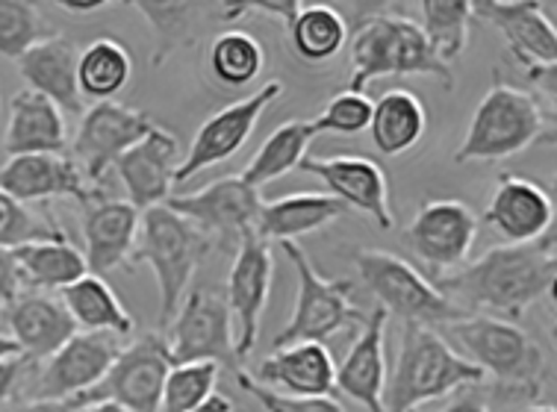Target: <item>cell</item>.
<instances>
[{
    "label": "cell",
    "instance_id": "10",
    "mask_svg": "<svg viewBox=\"0 0 557 412\" xmlns=\"http://www.w3.org/2000/svg\"><path fill=\"white\" fill-rule=\"evenodd\" d=\"M165 345L172 365L186 362H215L219 369L243 372V360L236 353V330L231 307L222 295L213 292L210 286L186 292L177 312H174Z\"/></svg>",
    "mask_w": 557,
    "mask_h": 412
},
{
    "label": "cell",
    "instance_id": "18",
    "mask_svg": "<svg viewBox=\"0 0 557 412\" xmlns=\"http://www.w3.org/2000/svg\"><path fill=\"white\" fill-rule=\"evenodd\" d=\"M301 172L313 174L327 186V195L343 201L348 210L369 215L381 230H393V210H389V183L384 168L369 157H310L298 165Z\"/></svg>",
    "mask_w": 557,
    "mask_h": 412
},
{
    "label": "cell",
    "instance_id": "32",
    "mask_svg": "<svg viewBox=\"0 0 557 412\" xmlns=\"http://www.w3.org/2000/svg\"><path fill=\"white\" fill-rule=\"evenodd\" d=\"M313 139V121H286L260 145V151L253 153L251 162L245 165V172L239 177L251 189L260 191L269 183L281 180L289 172H295L305 162Z\"/></svg>",
    "mask_w": 557,
    "mask_h": 412
},
{
    "label": "cell",
    "instance_id": "12",
    "mask_svg": "<svg viewBox=\"0 0 557 412\" xmlns=\"http://www.w3.org/2000/svg\"><path fill=\"white\" fill-rule=\"evenodd\" d=\"M165 207L195 224L207 239H219L224 248L236 251L248 236H257L263 198L243 177H222L198 191L169 198Z\"/></svg>",
    "mask_w": 557,
    "mask_h": 412
},
{
    "label": "cell",
    "instance_id": "9",
    "mask_svg": "<svg viewBox=\"0 0 557 412\" xmlns=\"http://www.w3.org/2000/svg\"><path fill=\"white\" fill-rule=\"evenodd\" d=\"M172 372V357L162 333H145L136 342L122 348L89 392L72 398L74 410H86L95 403H115L124 412H162V386Z\"/></svg>",
    "mask_w": 557,
    "mask_h": 412
},
{
    "label": "cell",
    "instance_id": "38",
    "mask_svg": "<svg viewBox=\"0 0 557 412\" xmlns=\"http://www.w3.org/2000/svg\"><path fill=\"white\" fill-rule=\"evenodd\" d=\"M219 365L215 362H186L172 365V372L162 386V412H193L207 398L215 395L219 383Z\"/></svg>",
    "mask_w": 557,
    "mask_h": 412
},
{
    "label": "cell",
    "instance_id": "35",
    "mask_svg": "<svg viewBox=\"0 0 557 412\" xmlns=\"http://www.w3.org/2000/svg\"><path fill=\"white\" fill-rule=\"evenodd\" d=\"M207 62H210V74H213L219 86L243 89V86H251L263 74L265 51L251 33L227 30L219 33L213 39Z\"/></svg>",
    "mask_w": 557,
    "mask_h": 412
},
{
    "label": "cell",
    "instance_id": "46",
    "mask_svg": "<svg viewBox=\"0 0 557 412\" xmlns=\"http://www.w3.org/2000/svg\"><path fill=\"white\" fill-rule=\"evenodd\" d=\"M440 412H490V407L481 395H460L457 401H451Z\"/></svg>",
    "mask_w": 557,
    "mask_h": 412
},
{
    "label": "cell",
    "instance_id": "37",
    "mask_svg": "<svg viewBox=\"0 0 557 412\" xmlns=\"http://www.w3.org/2000/svg\"><path fill=\"white\" fill-rule=\"evenodd\" d=\"M57 239H65V230L60 224L48 222L45 215L33 212L27 203L15 201L12 195L0 189V251H18L24 245Z\"/></svg>",
    "mask_w": 557,
    "mask_h": 412
},
{
    "label": "cell",
    "instance_id": "34",
    "mask_svg": "<svg viewBox=\"0 0 557 412\" xmlns=\"http://www.w3.org/2000/svg\"><path fill=\"white\" fill-rule=\"evenodd\" d=\"M286 36L298 60L322 65L343 53L348 45V24L331 3H301Z\"/></svg>",
    "mask_w": 557,
    "mask_h": 412
},
{
    "label": "cell",
    "instance_id": "24",
    "mask_svg": "<svg viewBox=\"0 0 557 412\" xmlns=\"http://www.w3.org/2000/svg\"><path fill=\"white\" fill-rule=\"evenodd\" d=\"M251 380L284 398H331L336 389V362L324 345L295 342L274 348L272 357L257 365Z\"/></svg>",
    "mask_w": 557,
    "mask_h": 412
},
{
    "label": "cell",
    "instance_id": "44",
    "mask_svg": "<svg viewBox=\"0 0 557 412\" xmlns=\"http://www.w3.org/2000/svg\"><path fill=\"white\" fill-rule=\"evenodd\" d=\"M30 365L21 360V357H12V360H0V407L10 401L15 389H18L21 377Z\"/></svg>",
    "mask_w": 557,
    "mask_h": 412
},
{
    "label": "cell",
    "instance_id": "45",
    "mask_svg": "<svg viewBox=\"0 0 557 412\" xmlns=\"http://www.w3.org/2000/svg\"><path fill=\"white\" fill-rule=\"evenodd\" d=\"M12 412H81V410H74L69 401H41V398H30V401H24Z\"/></svg>",
    "mask_w": 557,
    "mask_h": 412
},
{
    "label": "cell",
    "instance_id": "1",
    "mask_svg": "<svg viewBox=\"0 0 557 412\" xmlns=\"http://www.w3.org/2000/svg\"><path fill=\"white\" fill-rule=\"evenodd\" d=\"M555 230L528 245H496L475 262L434 283L460 310H484L493 319H519L555 289Z\"/></svg>",
    "mask_w": 557,
    "mask_h": 412
},
{
    "label": "cell",
    "instance_id": "11",
    "mask_svg": "<svg viewBox=\"0 0 557 412\" xmlns=\"http://www.w3.org/2000/svg\"><path fill=\"white\" fill-rule=\"evenodd\" d=\"M543 7L546 3L537 0H478L472 3V15L490 21L502 33L528 80L540 86L543 95L555 98L557 30Z\"/></svg>",
    "mask_w": 557,
    "mask_h": 412
},
{
    "label": "cell",
    "instance_id": "3",
    "mask_svg": "<svg viewBox=\"0 0 557 412\" xmlns=\"http://www.w3.org/2000/svg\"><path fill=\"white\" fill-rule=\"evenodd\" d=\"M351 80L348 91H366L377 77H436L446 89L455 86L451 65L436 60L425 33L407 15L377 12L357 24L351 45Z\"/></svg>",
    "mask_w": 557,
    "mask_h": 412
},
{
    "label": "cell",
    "instance_id": "5",
    "mask_svg": "<svg viewBox=\"0 0 557 412\" xmlns=\"http://www.w3.org/2000/svg\"><path fill=\"white\" fill-rule=\"evenodd\" d=\"M210 245L213 241L207 239L195 224L169 210L165 203L143 212L133 260L148 262L153 277H157L162 327L172 324L174 312L189 292V283H193L198 265L210 253Z\"/></svg>",
    "mask_w": 557,
    "mask_h": 412
},
{
    "label": "cell",
    "instance_id": "39",
    "mask_svg": "<svg viewBox=\"0 0 557 412\" xmlns=\"http://www.w3.org/2000/svg\"><path fill=\"white\" fill-rule=\"evenodd\" d=\"M136 12H143L145 21L153 27V65H162L183 41L186 27L198 18V3H160V0H136Z\"/></svg>",
    "mask_w": 557,
    "mask_h": 412
},
{
    "label": "cell",
    "instance_id": "43",
    "mask_svg": "<svg viewBox=\"0 0 557 412\" xmlns=\"http://www.w3.org/2000/svg\"><path fill=\"white\" fill-rule=\"evenodd\" d=\"M21 292H24V280H21L15 253L0 251V312H7V307H10Z\"/></svg>",
    "mask_w": 557,
    "mask_h": 412
},
{
    "label": "cell",
    "instance_id": "23",
    "mask_svg": "<svg viewBox=\"0 0 557 412\" xmlns=\"http://www.w3.org/2000/svg\"><path fill=\"white\" fill-rule=\"evenodd\" d=\"M10 339L18 345L21 360L41 365L77 333V324L60 298L48 292H21L3 312Z\"/></svg>",
    "mask_w": 557,
    "mask_h": 412
},
{
    "label": "cell",
    "instance_id": "4",
    "mask_svg": "<svg viewBox=\"0 0 557 412\" xmlns=\"http://www.w3.org/2000/svg\"><path fill=\"white\" fill-rule=\"evenodd\" d=\"M548 121L540 101L525 89L496 80L472 112L467 136L455 151V162H496L528 151L546 139Z\"/></svg>",
    "mask_w": 557,
    "mask_h": 412
},
{
    "label": "cell",
    "instance_id": "6",
    "mask_svg": "<svg viewBox=\"0 0 557 412\" xmlns=\"http://www.w3.org/2000/svg\"><path fill=\"white\" fill-rule=\"evenodd\" d=\"M448 333L460 345V357H467L481 374L496 377L505 389L522 395H537L540 380L546 374V357L537 342L522 327L505 319L467 312L463 319L446 324Z\"/></svg>",
    "mask_w": 557,
    "mask_h": 412
},
{
    "label": "cell",
    "instance_id": "20",
    "mask_svg": "<svg viewBox=\"0 0 557 412\" xmlns=\"http://www.w3.org/2000/svg\"><path fill=\"white\" fill-rule=\"evenodd\" d=\"M181 141L162 127H153L139 145L115 160V174L127 191V203L139 212L162 207L172 198L174 174L181 168Z\"/></svg>",
    "mask_w": 557,
    "mask_h": 412
},
{
    "label": "cell",
    "instance_id": "21",
    "mask_svg": "<svg viewBox=\"0 0 557 412\" xmlns=\"http://www.w3.org/2000/svg\"><path fill=\"white\" fill-rule=\"evenodd\" d=\"M0 189L21 203L53 201V198L89 203L91 198H98V189H91L69 153L10 157L0 165Z\"/></svg>",
    "mask_w": 557,
    "mask_h": 412
},
{
    "label": "cell",
    "instance_id": "48",
    "mask_svg": "<svg viewBox=\"0 0 557 412\" xmlns=\"http://www.w3.org/2000/svg\"><path fill=\"white\" fill-rule=\"evenodd\" d=\"M193 412H234V401H231L227 395H213V398H207L201 407H195Z\"/></svg>",
    "mask_w": 557,
    "mask_h": 412
},
{
    "label": "cell",
    "instance_id": "28",
    "mask_svg": "<svg viewBox=\"0 0 557 412\" xmlns=\"http://www.w3.org/2000/svg\"><path fill=\"white\" fill-rule=\"evenodd\" d=\"M348 215V207L334 195L295 191L277 201H263L257 219V236L263 241H295L298 236L315 233Z\"/></svg>",
    "mask_w": 557,
    "mask_h": 412
},
{
    "label": "cell",
    "instance_id": "36",
    "mask_svg": "<svg viewBox=\"0 0 557 412\" xmlns=\"http://www.w3.org/2000/svg\"><path fill=\"white\" fill-rule=\"evenodd\" d=\"M422 33H425L436 60L451 65L469 45V24H472V0H422Z\"/></svg>",
    "mask_w": 557,
    "mask_h": 412
},
{
    "label": "cell",
    "instance_id": "16",
    "mask_svg": "<svg viewBox=\"0 0 557 412\" xmlns=\"http://www.w3.org/2000/svg\"><path fill=\"white\" fill-rule=\"evenodd\" d=\"M119 353H122L119 336L77 330L51 360H45L39 377H36L33 398L72 401L77 395L89 392L91 386L101 383L103 374L110 372Z\"/></svg>",
    "mask_w": 557,
    "mask_h": 412
},
{
    "label": "cell",
    "instance_id": "33",
    "mask_svg": "<svg viewBox=\"0 0 557 412\" xmlns=\"http://www.w3.org/2000/svg\"><path fill=\"white\" fill-rule=\"evenodd\" d=\"M133 77V60L127 45L119 39H95L89 48L77 53V89L81 98L95 103L112 101L127 89Z\"/></svg>",
    "mask_w": 557,
    "mask_h": 412
},
{
    "label": "cell",
    "instance_id": "13",
    "mask_svg": "<svg viewBox=\"0 0 557 412\" xmlns=\"http://www.w3.org/2000/svg\"><path fill=\"white\" fill-rule=\"evenodd\" d=\"M153 127L157 124L143 110L122 107L115 101L91 103L89 110L83 112L69 157L77 162V168L89 180L91 189H98L103 174L110 172L115 160L131 151L133 145H139Z\"/></svg>",
    "mask_w": 557,
    "mask_h": 412
},
{
    "label": "cell",
    "instance_id": "26",
    "mask_svg": "<svg viewBox=\"0 0 557 412\" xmlns=\"http://www.w3.org/2000/svg\"><path fill=\"white\" fill-rule=\"evenodd\" d=\"M21 77L30 91L57 103L60 110L81 115L83 98L77 89V48L69 36H45L18 60Z\"/></svg>",
    "mask_w": 557,
    "mask_h": 412
},
{
    "label": "cell",
    "instance_id": "30",
    "mask_svg": "<svg viewBox=\"0 0 557 412\" xmlns=\"http://www.w3.org/2000/svg\"><path fill=\"white\" fill-rule=\"evenodd\" d=\"M15 253L24 289L30 292H53V289H69L72 283L89 274L86 257L74 248L69 236L57 241H36L24 245Z\"/></svg>",
    "mask_w": 557,
    "mask_h": 412
},
{
    "label": "cell",
    "instance_id": "2",
    "mask_svg": "<svg viewBox=\"0 0 557 412\" xmlns=\"http://www.w3.org/2000/svg\"><path fill=\"white\" fill-rule=\"evenodd\" d=\"M484 380L481 369L460 357L434 327L405 324L396 365L384 386V410L416 412L422 403L440 401L457 389L481 386Z\"/></svg>",
    "mask_w": 557,
    "mask_h": 412
},
{
    "label": "cell",
    "instance_id": "40",
    "mask_svg": "<svg viewBox=\"0 0 557 412\" xmlns=\"http://www.w3.org/2000/svg\"><path fill=\"white\" fill-rule=\"evenodd\" d=\"M41 39H45V21L36 3L0 0V57L18 62Z\"/></svg>",
    "mask_w": 557,
    "mask_h": 412
},
{
    "label": "cell",
    "instance_id": "8",
    "mask_svg": "<svg viewBox=\"0 0 557 412\" xmlns=\"http://www.w3.org/2000/svg\"><path fill=\"white\" fill-rule=\"evenodd\" d=\"M360 280L375 295L377 307L386 315H396L405 324H451L467 312L451 303L434 283L416 272L413 265L389 251H360L355 257Z\"/></svg>",
    "mask_w": 557,
    "mask_h": 412
},
{
    "label": "cell",
    "instance_id": "19",
    "mask_svg": "<svg viewBox=\"0 0 557 412\" xmlns=\"http://www.w3.org/2000/svg\"><path fill=\"white\" fill-rule=\"evenodd\" d=\"M484 222L502 245H528L555 230V198L540 183L502 172L486 201Z\"/></svg>",
    "mask_w": 557,
    "mask_h": 412
},
{
    "label": "cell",
    "instance_id": "42",
    "mask_svg": "<svg viewBox=\"0 0 557 412\" xmlns=\"http://www.w3.org/2000/svg\"><path fill=\"white\" fill-rule=\"evenodd\" d=\"M236 383L265 412H345L343 403L334 401V398H284V395L269 392L260 383H253L248 372H236Z\"/></svg>",
    "mask_w": 557,
    "mask_h": 412
},
{
    "label": "cell",
    "instance_id": "25",
    "mask_svg": "<svg viewBox=\"0 0 557 412\" xmlns=\"http://www.w3.org/2000/svg\"><path fill=\"white\" fill-rule=\"evenodd\" d=\"M386 322L389 315L381 307L372 310L351 351L345 353L343 365L336 369V389L355 398L366 412H386Z\"/></svg>",
    "mask_w": 557,
    "mask_h": 412
},
{
    "label": "cell",
    "instance_id": "14",
    "mask_svg": "<svg viewBox=\"0 0 557 412\" xmlns=\"http://www.w3.org/2000/svg\"><path fill=\"white\" fill-rule=\"evenodd\" d=\"M281 91H284V83L269 80L243 101H234L231 107L213 112L195 133L193 145H189L181 168L174 174V183L193 180L195 174H201L203 168H213L219 162L239 153L245 141L251 139L253 127L260 124L263 112L281 98Z\"/></svg>",
    "mask_w": 557,
    "mask_h": 412
},
{
    "label": "cell",
    "instance_id": "7",
    "mask_svg": "<svg viewBox=\"0 0 557 412\" xmlns=\"http://www.w3.org/2000/svg\"><path fill=\"white\" fill-rule=\"evenodd\" d=\"M298 272V301L284 330L274 336V348H286L295 342H319L334 339L336 333L363 322V315L351 303V280H327L315 272L313 262L298 241H277Z\"/></svg>",
    "mask_w": 557,
    "mask_h": 412
},
{
    "label": "cell",
    "instance_id": "22",
    "mask_svg": "<svg viewBox=\"0 0 557 412\" xmlns=\"http://www.w3.org/2000/svg\"><path fill=\"white\" fill-rule=\"evenodd\" d=\"M143 212L127 201L115 198H91L83 203V241H86V265L89 274L115 272L124 262H133L136 239H139Z\"/></svg>",
    "mask_w": 557,
    "mask_h": 412
},
{
    "label": "cell",
    "instance_id": "49",
    "mask_svg": "<svg viewBox=\"0 0 557 412\" xmlns=\"http://www.w3.org/2000/svg\"><path fill=\"white\" fill-rule=\"evenodd\" d=\"M12 357H21L18 345L12 342L10 336H3V333H0V360H12Z\"/></svg>",
    "mask_w": 557,
    "mask_h": 412
},
{
    "label": "cell",
    "instance_id": "50",
    "mask_svg": "<svg viewBox=\"0 0 557 412\" xmlns=\"http://www.w3.org/2000/svg\"><path fill=\"white\" fill-rule=\"evenodd\" d=\"M81 412H124L122 407H115V403H95V407H86Z\"/></svg>",
    "mask_w": 557,
    "mask_h": 412
},
{
    "label": "cell",
    "instance_id": "17",
    "mask_svg": "<svg viewBox=\"0 0 557 412\" xmlns=\"http://www.w3.org/2000/svg\"><path fill=\"white\" fill-rule=\"evenodd\" d=\"M272 277L274 260L269 241L248 236L234 251V265L227 274V298H224L234 315L236 353L243 362L260 339V319L272 292Z\"/></svg>",
    "mask_w": 557,
    "mask_h": 412
},
{
    "label": "cell",
    "instance_id": "51",
    "mask_svg": "<svg viewBox=\"0 0 557 412\" xmlns=\"http://www.w3.org/2000/svg\"><path fill=\"white\" fill-rule=\"evenodd\" d=\"M528 412H555L552 407H537V410H528Z\"/></svg>",
    "mask_w": 557,
    "mask_h": 412
},
{
    "label": "cell",
    "instance_id": "41",
    "mask_svg": "<svg viewBox=\"0 0 557 412\" xmlns=\"http://www.w3.org/2000/svg\"><path fill=\"white\" fill-rule=\"evenodd\" d=\"M372 121V101L366 91H339L334 95L322 115L313 121L315 136L319 133H336V136H357V133L369 130Z\"/></svg>",
    "mask_w": 557,
    "mask_h": 412
},
{
    "label": "cell",
    "instance_id": "31",
    "mask_svg": "<svg viewBox=\"0 0 557 412\" xmlns=\"http://www.w3.org/2000/svg\"><path fill=\"white\" fill-rule=\"evenodd\" d=\"M62 303L74 319L77 327L89 333H110L119 339H127L133 333L131 312L124 310V303L115 298L110 283L98 277V274H86L69 289H62Z\"/></svg>",
    "mask_w": 557,
    "mask_h": 412
},
{
    "label": "cell",
    "instance_id": "27",
    "mask_svg": "<svg viewBox=\"0 0 557 412\" xmlns=\"http://www.w3.org/2000/svg\"><path fill=\"white\" fill-rule=\"evenodd\" d=\"M69 127L62 110L36 91L21 89L10 101V124L3 148L10 157H30V153H65Z\"/></svg>",
    "mask_w": 557,
    "mask_h": 412
},
{
    "label": "cell",
    "instance_id": "15",
    "mask_svg": "<svg viewBox=\"0 0 557 412\" xmlns=\"http://www.w3.org/2000/svg\"><path fill=\"white\" fill-rule=\"evenodd\" d=\"M478 239V215L463 201L436 198L419 207L407 224L405 241L419 260L434 272L463 269Z\"/></svg>",
    "mask_w": 557,
    "mask_h": 412
},
{
    "label": "cell",
    "instance_id": "29",
    "mask_svg": "<svg viewBox=\"0 0 557 412\" xmlns=\"http://www.w3.org/2000/svg\"><path fill=\"white\" fill-rule=\"evenodd\" d=\"M428 130V110L410 89H389L372 103V145L384 157H401L413 151Z\"/></svg>",
    "mask_w": 557,
    "mask_h": 412
},
{
    "label": "cell",
    "instance_id": "47",
    "mask_svg": "<svg viewBox=\"0 0 557 412\" xmlns=\"http://www.w3.org/2000/svg\"><path fill=\"white\" fill-rule=\"evenodd\" d=\"M60 7L65 12H74V15H86V12H98L112 7L110 0H60Z\"/></svg>",
    "mask_w": 557,
    "mask_h": 412
}]
</instances>
